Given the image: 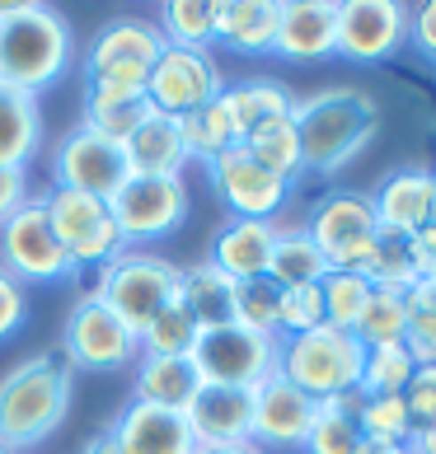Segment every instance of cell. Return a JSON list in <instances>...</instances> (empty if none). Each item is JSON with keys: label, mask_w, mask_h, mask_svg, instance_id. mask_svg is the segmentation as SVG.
<instances>
[{"label": "cell", "mask_w": 436, "mask_h": 454, "mask_svg": "<svg viewBox=\"0 0 436 454\" xmlns=\"http://www.w3.org/2000/svg\"><path fill=\"white\" fill-rule=\"evenodd\" d=\"M376 207L366 192H329L314 201L305 234L314 239V248L324 254V262L333 272H366L371 262V248H376Z\"/></svg>", "instance_id": "8992f818"}, {"label": "cell", "mask_w": 436, "mask_h": 454, "mask_svg": "<svg viewBox=\"0 0 436 454\" xmlns=\"http://www.w3.org/2000/svg\"><path fill=\"white\" fill-rule=\"evenodd\" d=\"M404 403H408V422L413 431H436V365H417L408 389H404Z\"/></svg>", "instance_id": "ee69618b"}, {"label": "cell", "mask_w": 436, "mask_h": 454, "mask_svg": "<svg viewBox=\"0 0 436 454\" xmlns=\"http://www.w3.org/2000/svg\"><path fill=\"white\" fill-rule=\"evenodd\" d=\"M361 398H366L361 389H347L338 398H324L300 450H305V454H357V445H361V427H357Z\"/></svg>", "instance_id": "f546056e"}, {"label": "cell", "mask_w": 436, "mask_h": 454, "mask_svg": "<svg viewBox=\"0 0 436 454\" xmlns=\"http://www.w3.org/2000/svg\"><path fill=\"white\" fill-rule=\"evenodd\" d=\"M320 403L310 394H300L296 384H287L281 375H267L254 389V445L263 450H300L305 435L314 427Z\"/></svg>", "instance_id": "2e32d148"}, {"label": "cell", "mask_w": 436, "mask_h": 454, "mask_svg": "<svg viewBox=\"0 0 436 454\" xmlns=\"http://www.w3.org/2000/svg\"><path fill=\"white\" fill-rule=\"evenodd\" d=\"M427 225H436V169H432V215H427Z\"/></svg>", "instance_id": "db71d44e"}, {"label": "cell", "mask_w": 436, "mask_h": 454, "mask_svg": "<svg viewBox=\"0 0 436 454\" xmlns=\"http://www.w3.org/2000/svg\"><path fill=\"white\" fill-rule=\"evenodd\" d=\"M178 305L193 314V324L202 333L234 324V281L216 272L211 262H197L188 272H178Z\"/></svg>", "instance_id": "83f0119b"}, {"label": "cell", "mask_w": 436, "mask_h": 454, "mask_svg": "<svg viewBox=\"0 0 436 454\" xmlns=\"http://www.w3.org/2000/svg\"><path fill=\"white\" fill-rule=\"evenodd\" d=\"M413 351L404 342H390V347H371L366 351V365H361V394H404L408 380H413Z\"/></svg>", "instance_id": "f35d334b"}, {"label": "cell", "mask_w": 436, "mask_h": 454, "mask_svg": "<svg viewBox=\"0 0 436 454\" xmlns=\"http://www.w3.org/2000/svg\"><path fill=\"white\" fill-rule=\"evenodd\" d=\"M0 267L14 281H66L75 277L71 254L61 248L52 221H47L43 197H28L20 211L0 225Z\"/></svg>", "instance_id": "9c48e42d"}, {"label": "cell", "mask_w": 436, "mask_h": 454, "mask_svg": "<svg viewBox=\"0 0 436 454\" xmlns=\"http://www.w3.org/2000/svg\"><path fill=\"white\" fill-rule=\"evenodd\" d=\"M123 155H127L131 174L183 178V169H188V150H183V137H178V117H164V113L150 108L137 122V131L123 141Z\"/></svg>", "instance_id": "7402d4cb"}, {"label": "cell", "mask_w": 436, "mask_h": 454, "mask_svg": "<svg viewBox=\"0 0 436 454\" xmlns=\"http://www.w3.org/2000/svg\"><path fill=\"white\" fill-rule=\"evenodd\" d=\"M28 201V174L24 169H10V164H0V225L10 221L14 211H20Z\"/></svg>", "instance_id": "bcb514c9"}, {"label": "cell", "mask_w": 436, "mask_h": 454, "mask_svg": "<svg viewBox=\"0 0 436 454\" xmlns=\"http://www.w3.org/2000/svg\"><path fill=\"white\" fill-rule=\"evenodd\" d=\"M75 370L61 361V351H33L0 380V445L24 454L52 435L71 412Z\"/></svg>", "instance_id": "6da1fadb"}, {"label": "cell", "mask_w": 436, "mask_h": 454, "mask_svg": "<svg viewBox=\"0 0 436 454\" xmlns=\"http://www.w3.org/2000/svg\"><path fill=\"white\" fill-rule=\"evenodd\" d=\"M146 113H150L146 94L123 98V94H94V90H85V127L99 131V137H108V141H117V145L137 131V122Z\"/></svg>", "instance_id": "8d00e7d4"}, {"label": "cell", "mask_w": 436, "mask_h": 454, "mask_svg": "<svg viewBox=\"0 0 436 454\" xmlns=\"http://www.w3.org/2000/svg\"><path fill=\"white\" fill-rule=\"evenodd\" d=\"M197 454H263V450L249 441V445H197Z\"/></svg>", "instance_id": "f907efd6"}, {"label": "cell", "mask_w": 436, "mask_h": 454, "mask_svg": "<svg viewBox=\"0 0 436 454\" xmlns=\"http://www.w3.org/2000/svg\"><path fill=\"white\" fill-rule=\"evenodd\" d=\"M71 24L61 20L52 5L33 0L24 14H14L10 24H0V85L43 94L57 85L71 66Z\"/></svg>", "instance_id": "3957f363"}, {"label": "cell", "mask_w": 436, "mask_h": 454, "mask_svg": "<svg viewBox=\"0 0 436 454\" xmlns=\"http://www.w3.org/2000/svg\"><path fill=\"white\" fill-rule=\"evenodd\" d=\"M404 454H436V431H413Z\"/></svg>", "instance_id": "681fc988"}, {"label": "cell", "mask_w": 436, "mask_h": 454, "mask_svg": "<svg viewBox=\"0 0 436 454\" xmlns=\"http://www.w3.org/2000/svg\"><path fill=\"white\" fill-rule=\"evenodd\" d=\"M413 267L417 281H436V225H423L413 234Z\"/></svg>", "instance_id": "c3c4849f"}, {"label": "cell", "mask_w": 436, "mask_h": 454, "mask_svg": "<svg viewBox=\"0 0 436 454\" xmlns=\"http://www.w3.org/2000/svg\"><path fill=\"white\" fill-rule=\"evenodd\" d=\"M357 454H404V445H390V441H366V435H361Z\"/></svg>", "instance_id": "f5cc1de1"}, {"label": "cell", "mask_w": 436, "mask_h": 454, "mask_svg": "<svg viewBox=\"0 0 436 454\" xmlns=\"http://www.w3.org/2000/svg\"><path fill=\"white\" fill-rule=\"evenodd\" d=\"M131 389H137V403L188 412V403L202 389V375H197L193 356H137V365H131Z\"/></svg>", "instance_id": "cb8c5ba5"}, {"label": "cell", "mask_w": 436, "mask_h": 454, "mask_svg": "<svg viewBox=\"0 0 436 454\" xmlns=\"http://www.w3.org/2000/svg\"><path fill=\"white\" fill-rule=\"evenodd\" d=\"M366 347L343 328H314L296 333V338H277V375L296 384L300 394H310L314 403L338 398L361 384Z\"/></svg>", "instance_id": "277c9868"}, {"label": "cell", "mask_w": 436, "mask_h": 454, "mask_svg": "<svg viewBox=\"0 0 436 454\" xmlns=\"http://www.w3.org/2000/svg\"><path fill=\"white\" fill-rule=\"evenodd\" d=\"M108 211H113V225H117L127 248L155 244L188 221V183L131 174L123 188L108 197Z\"/></svg>", "instance_id": "ba28073f"}, {"label": "cell", "mask_w": 436, "mask_h": 454, "mask_svg": "<svg viewBox=\"0 0 436 454\" xmlns=\"http://www.w3.org/2000/svg\"><path fill=\"white\" fill-rule=\"evenodd\" d=\"M366 281L376 291H413L417 286V267H413V234H399V230H376V248H371V262H366Z\"/></svg>", "instance_id": "4dcf8cb0"}, {"label": "cell", "mask_w": 436, "mask_h": 454, "mask_svg": "<svg viewBox=\"0 0 436 454\" xmlns=\"http://www.w3.org/2000/svg\"><path fill=\"white\" fill-rule=\"evenodd\" d=\"M193 365L202 384H234V389H258L267 375H277V338L249 333L240 324L207 328L193 347Z\"/></svg>", "instance_id": "7c38bea8"}, {"label": "cell", "mask_w": 436, "mask_h": 454, "mask_svg": "<svg viewBox=\"0 0 436 454\" xmlns=\"http://www.w3.org/2000/svg\"><path fill=\"white\" fill-rule=\"evenodd\" d=\"M352 338H357L366 351L404 342L408 338V295L404 291H376V286H371V300H366V309L357 318V328H352Z\"/></svg>", "instance_id": "d6a6232c"}, {"label": "cell", "mask_w": 436, "mask_h": 454, "mask_svg": "<svg viewBox=\"0 0 436 454\" xmlns=\"http://www.w3.org/2000/svg\"><path fill=\"white\" fill-rule=\"evenodd\" d=\"M291 127L300 137L305 174H338L376 141V104L371 94L352 85L320 90V94L296 98Z\"/></svg>", "instance_id": "7a4b0ae2"}, {"label": "cell", "mask_w": 436, "mask_h": 454, "mask_svg": "<svg viewBox=\"0 0 436 454\" xmlns=\"http://www.w3.org/2000/svg\"><path fill=\"white\" fill-rule=\"evenodd\" d=\"M0 454H10V450H5V445H0Z\"/></svg>", "instance_id": "11a10c76"}, {"label": "cell", "mask_w": 436, "mask_h": 454, "mask_svg": "<svg viewBox=\"0 0 436 454\" xmlns=\"http://www.w3.org/2000/svg\"><path fill=\"white\" fill-rule=\"evenodd\" d=\"M197 338H202V328L193 324V314L183 309L178 295H174L170 305L137 333V347H141V356H193Z\"/></svg>", "instance_id": "836d02e7"}, {"label": "cell", "mask_w": 436, "mask_h": 454, "mask_svg": "<svg viewBox=\"0 0 436 454\" xmlns=\"http://www.w3.org/2000/svg\"><path fill=\"white\" fill-rule=\"evenodd\" d=\"M85 454H123V450H117V441H113V435H108V431H99V435H94V441L85 445Z\"/></svg>", "instance_id": "816d5d0a"}, {"label": "cell", "mask_w": 436, "mask_h": 454, "mask_svg": "<svg viewBox=\"0 0 436 454\" xmlns=\"http://www.w3.org/2000/svg\"><path fill=\"white\" fill-rule=\"evenodd\" d=\"M141 347L123 318L108 305H99L94 295L75 300V309L61 324V361L71 370H90V375H113V370L137 365Z\"/></svg>", "instance_id": "52a82bcc"}, {"label": "cell", "mask_w": 436, "mask_h": 454, "mask_svg": "<svg viewBox=\"0 0 436 454\" xmlns=\"http://www.w3.org/2000/svg\"><path fill=\"white\" fill-rule=\"evenodd\" d=\"M183 417H188L197 445H249L254 441V389L202 384Z\"/></svg>", "instance_id": "ac0fdd59"}, {"label": "cell", "mask_w": 436, "mask_h": 454, "mask_svg": "<svg viewBox=\"0 0 436 454\" xmlns=\"http://www.w3.org/2000/svg\"><path fill=\"white\" fill-rule=\"evenodd\" d=\"M43 150V104L38 94L0 85V164L24 169Z\"/></svg>", "instance_id": "4316f807"}, {"label": "cell", "mask_w": 436, "mask_h": 454, "mask_svg": "<svg viewBox=\"0 0 436 454\" xmlns=\"http://www.w3.org/2000/svg\"><path fill=\"white\" fill-rule=\"evenodd\" d=\"M408 38V5L399 0H347L338 5V47L347 61H384Z\"/></svg>", "instance_id": "9a60e30c"}, {"label": "cell", "mask_w": 436, "mask_h": 454, "mask_svg": "<svg viewBox=\"0 0 436 454\" xmlns=\"http://www.w3.org/2000/svg\"><path fill=\"white\" fill-rule=\"evenodd\" d=\"M408 38H413V47H423L427 57H436V0H427V5H417L408 14Z\"/></svg>", "instance_id": "7dc6e473"}, {"label": "cell", "mask_w": 436, "mask_h": 454, "mask_svg": "<svg viewBox=\"0 0 436 454\" xmlns=\"http://www.w3.org/2000/svg\"><path fill=\"white\" fill-rule=\"evenodd\" d=\"M417 365H436V281H417L408 291V338Z\"/></svg>", "instance_id": "b9f144b4"}, {"label": "cell", "mask_w": 436, "mask_h": 454, "mask_svg": "<svg viewBox=\"0 0 436 454\" xmlns=\"http://www.w3.org/2000/svg\"><path fill=\"white\" fill-rule=\"evenodd\" d=\"M333 267L324 262V254L314 248V239L305 234V225H277V244H273V258H267V277H273L281 291L291 286H320Z\"/></svg>", "instance_id": "f1b7e54d"}, {"label": "cell", "mask_w": 436, "mask_h": 454, "mask_svg": "<svg viewBox=\"0 0 436 454\" xmlns=\"http://www.w3.org/2000/svg\"><path fill=\"white\" fill-rule=\"evenodd\" d=\"M277 14V0H216V43L234 52H273Z\"/></svg>", "instance_id": "484cf974"}, {"label": "cell", "mask_w": 436, "mask_h": 454, "mask_svg": "<svg viewBox=\"0 0 436 454\" xmlns=\"http://www.w3.org/2000/svg\"><path fill=\"white\" fill-rule=\"evenodd\" d=\"M277 318H281V286L273 277L234 281V324L263 333V338H277Z\"/></svg>", "instance_id": "74e56055"}, {"label": "cell", "mask_w": 436, "mask_h": 454, "mask_svg": "<svg viewBox=\"0 0 436 454\" xmlns=\"http://www.w3.org/2000/svg\"><path fill=\"white\" fill-rule=\"evenodd\" d=\"M47 169H52V188L85 192V197H99V201H108V197L131 178L123 145L108 141V137H99V131H90L85 122L71 127V131H66V137L52 145Z\"/></svg>", "instance_id": "30bf717a"}, {"label": "cell", "mask_w": 436, "mask_h": 454, "mask_svg": "<svg viewBox=\"0 0 436 454\" xmlns=\"http://www.w3.org/2000/svg\"><path fill=\"white\" fill-rule=\"evenodd\" d=\"M324 291V314H329V328H343L352 333L357 328V318L366 309V300H371V281L357 277V272H329L320 281Z\"/></svg>", "instance_id": "60d3db41"}, {"label": "cell", "mask_w": 436, "mask_h": 454, "mask_svg": "<svg viewBox=\"0 0 436 454\" xmlns=\"http://www.w3.org/2000/svg\"><path fill=\"white\" fill-rule=\"evenodd\" d=\"M221 104L234 122V141H249L258 127L277 122V117H291L296 108V94L281 85V80H240V85H226L221 90Z\"/></svg>", "instance_id": "d4e9b609"}, {"label": "cell", "mask_w": 436, "mask_h": 454, "mask_svg": "<svg viewBox=\"0 0 436 454\" xmlns=\"http://www.w3.org/2000/svg\"><path fill=\"white\" fill-rule=\"evenodd\" d=\"M371 207L384 230L417 234L432 215V169H394L371 192Z\"/></svg>", "instance_id": "603a6c76"}, {"label": "cell", "mask_w": 436, "mask_h": 454, "mask_svg": "<svg viewBox=\"0 0 436 454\" xmlns=\"http://www.w3.org/2000/svg\"><path fill=\"white\" fill-rule=\"evenodd\" d=\"M207 183L230 207V215H240V221H273L281 211V201L291 197V183L267 174L244 145H230L226 155H216L207 164Z\"/></svg>", "instance_id": "5bb4252c"}, {"label": "cell", "mask_w": 436, "mask_h": 454, "mask_svg": "<svg viewBox=\"0 0 436 454\" xmlns=\"http://www.w3.org/2000/svg\"><path fill=\"white\" fill-rule=\"evenodd\" d=\"M90 295L108 305L131 333H141L178 295V267L160 254H146V248H123L113 262L99 267Z\"/></svg>", "instance_id": "5b68a950"}, {"label": "cell", "mask_w": 436, "mask_h": 454, "mask_svg": "<svg viewBox=\"0 0 436 454\" xmlns=\"http://www.w3.org/2000/svg\"><path fill=\"white\" fill-rule=\"evenodd\" d=\"M324 291L320 286H291L281 291V318H277V338H296V333H314L324 328Z\"/></svg>", "instance_id": "7bdbcfd3"}, {"label": "cell", "mask_w": 436, "mask_h": 454, "mask_svg": "<svg viewBox=\"0 0 436 454\" xmlns=\"http://www.w3.org/2000/svg\"><path fill=\"white\" fill-rule=\"evenodd\" d=\"M20 324H24V286L0 267V342L14 338Z\"/></svg>", "instance_id": "f6af8a7d"}, {"label": "cell", "mask_w": 436, "mask_h": 454, "mask_svg": "<svg viewBox=\"0 0 436 454\" xmlns=\"http://www.w3.org/2000/svg\"><path fill=\"white\" fill-rule=\"evenodd\" d=\"M43 207H47V221H52L61 248L71 254L75 272L80 267H104L127 248L117 225H113L108 201L85 197V192H66V188H47Z\"/></svg>", "instance_id": "8fae6325"}, {"label": "cell", "mask_w": 436, "mask_h": 454, "mask_svg": "<svg viewBox=\"0 0 436 454\" xmlns=\"http://www.w3.org/2000/svg\"><path fill=\"white\" fill-rule=\"evenodd\" d=\"M221 90H226L221 66L202 47H170L164 43V52L155 57V66L146 75V104L164 117H188L202 104H211Z\"/></svg>", "instance_id": "4fadbf2b"}, {"label": "cell", "mask_w": 436, "mask_h": 454, "mask_svg": "<svg viewBox=\"0 0 436 454\" xmlns=\"http://www.w3.org/2000/svg\"><path fill=\"white\" fill-rule=\"evenodd\" d=\"M338 47V5L333 0H287L277 14L273 52L291 61H320Z\"/></svg>", "instance_id": "ffe728a7"}, {"label": "cell", "mask_w": 436, "mask_h": 454, "mask_svg": "<svg viewBox=\"0 0 436 454\" xmlns=\"http://www.w3.org/2000/svg\"><path fill=\"white\" fill-rule=\"evenodd\" d=\"M160 33L170 47H202L216 43V0H170L160 14Z\"/></svg>", "instance_id": "d590c367"}, {"label": "cell", "mask_w": 436, "mask_h": 454, "mask_svg": "<svg viewBox=\"0 0 436 454\" xmlns=\"http://www.w3.org/2000/svg\"><path fill=\"white\" fill-rule=\"evenodd\" d=\"M178 137H183L188 160H202V164H211L216 155H226L230 145H240L234 141V122H230V113L221 104V94H216L211 104H202L197 113L178 117Z\"/></svg>", "instance_id": "1f68e13d"}, {"label": "cell", "mask_w": 436, "mask_h": 454, "mask_svg": "<svg viewBox=\"0 0 436 454\" xmlns=\"http://www.w3.org/2000/svg\"><path fill=\"white\" fill-rule=\"evenodd\" d=\"M160 52H164L160 24L127 14V20H113V24L99 28V38L90 43V57H85V75H99V71H150Z\"/></svg>", "instance_id": "d6986e66"}, {"label": "cell", "mask_w": 436, "mask_h": 454, "mask_svg": "<svg viewBox=\"0 0 436 454\" xmlns=\"http://www.w3.org/2000/svg\"><path fill=\"white\" fill-rule=\"evenodd\" d=\"M108 435L123 454H197V435L188 427V417L174 408H155V403H137V398L117 412Z\"/></svg>", "instance_id": "e0dca14e"}, {"label": "cell", "mask_w": 436, "mask_h": 454, "mask_svg": "<svg viewBox=\"0 0 436 454\" xmlns=\"http://www.w3.org/2000/svg\"><path fill=\"white\" fill-rule=\"evenodd\" d=\"M244 150L263 164L267 174H277V178H287V183H296L300 174H305V160H300V137H296L291 117H277V122L258 127L254 137L244 141Z\"/></svg>", "instance_id": "e575fe53"}, {"label": "cell", "mask_w": 436, "mask_h": 454, "mask_svg": "<svg viewBox=\"0 0 436 454\" xmlns=\"http://www.w3.org/2000/svg\"><path fill=\"white\" fill-rule=\"evenodd\" d=\"M357 427H361L366 441L408 445L413 422H408V403H404V394H366V398H361V412H357Z\"/></svg>", "instance_id": "ab89813d"}, {"label": "cell", "mask_w": 436, "mask_h": 454, "mask_svg": "<svg viewBox=\"0 0 436 454\" xmlns=\"http://www.w3.org/2000/svg\"><path fill=\"white\" fill-rule=\"evenodd\" d=\"M273 244H277V221H240V215H230L216 230L207 262L216 272H226L230 281H254V277H267Z\"/></svg>", "instance_id": "44dd1931"}]
</instances>
